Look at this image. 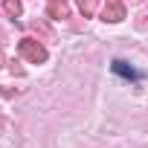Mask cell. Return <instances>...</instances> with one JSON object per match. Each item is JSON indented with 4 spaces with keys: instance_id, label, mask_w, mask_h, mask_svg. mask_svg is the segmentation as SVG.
Returning a JSON list of instances; mask_svg holds the SVG:
<instances>
[{
    "instance_id": "obj_1",
    "label": "cell",
    "mask_w": 148,
    "mask_h": 148,
    "mask_svg": "<svg viewBox=\"0 0 148 148\" xmlns=\"http://www.w3.org/2000/svg\"><path fill=\"white\" fill-rule=\"evenodd\" d=\"M18 52H21V58H26L29 64H44V61H47V49H44V44H38L35 38H23V41L18 44Z\"/></svg>"
},
{
    "instance_id": "obj_2",
    "label": "cell",
    "mask_w": 148,
    "mask_h": 148,
    "mask_svg": "<svg viewBox=\"0 0 148 148\" xmlns=\"http://www.w3.org/2000/svg\"><path fill=\"white\" fill-rule=\"evenodd\" d=\"M122 18H125V6L119 0H108V6L102 9V21L105 23H119Z\"/></svg>"
},
{
    "instance_id": "obj_3",
    "label": "cell",
    "mask_w": 148,
    "mask_h": 148,
    "mask_svg": "<svg viewBox=\"0 0 148 148\" xmlns=\"http://www.w3.org/2000/svg\"><path fill=\"white\" fill-rule=\"evenodd\" d=\"M47 15H49V18H55V21H61V18H67V15H70V6L64 3V0H49Z\"/></svg>"
},
{
    "instance_id": "obj_4",
    "label": "cell",
    "mask_w": 148,
    "mask_h": 148,
    "mask_svg": "<svg viewBox=\"0 0 148 148\" xmlns=\"http://www.w3.org/2000/svg\"><path fill=\"white\" fill-rule=\"evenodd\" d=\"M3 12L9 18H21L23 15V6H21V0H3Z\"/></svg>"
},
{
    "instance_id": "obj_5",
    "label": "cell",
    "mask_w": 148,
    "mask_h": 148,
    "mask_svg": "<svg viewBox=\"0 0 148 148\" xmlns=\"http://www.w3.org/2000/svg\"><path fill=\"white\" fill-rule=\"evenodd\" d=\"M76 3H79L82 15H84V18H90V15H96V6H99V0H76Z\"/></svg>"
},
{
    "instance_id": "obj_6",
    "label": "cell",
    "mask_w": 148,
    "mask_h": 148,
    "mask_svg": "<svg viewBox=\"0 0 148 148\" xmlns=\"http://www.w3.org/2000/svg\"><path fill=\"white\" fill-rule=\"evenodd\" d=\"M32 29H35V32H41V35H47V38H49V29H47V26H44V23H38V21H35V23H32Z\"/></svg>"
},
{
    "instance_id": "obj_7",
    "label": "cell",
    "mask_w": 148,
    "mask_h": 148,
    "mask_svg": "<svg viewBox=\"0 0 148 148\" xmlns=\"http://www.w3.org/2000/svg\"><path fill=\"white\" fill-rule=\"evenodd\" d=\"M0 96H15V90H6V87H0Z\"/></svg>"
},
{
    "instance_id": "obj_8",
    "label": "cell",
    "mask_w": 148,
    "mask_h": 148,
    "mask_svg": "<svg viewBox=\"0 0 148 148\" xmlns=\"http://www.w3.org/2000/svg\"><path fill=\"white\" fill-rule=\"evenodd\" d=\"M3 128H6V122H3V116H0V134H3Z\"/></svg>"
},
{
    "instance_id": "obj_9",
    "label": "cell",
    "mask_w": 148,
    "mask_h": 148,
    "mask_svg": "<svg viewBox=\"0 0 148 148\" xmlns=\"http://www.w3.org/2000/svg\"><path fill=\"white\" fill-rule=\"evenodd\" d=\"M3 64H6V55H3V52H0V67H3Z\"/></svg>"
}]
</instances>
